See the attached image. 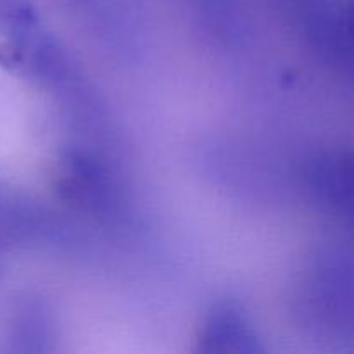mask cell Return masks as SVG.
<instances>
[{
  "label": "cell",
  "instance_id": "obj_1",
  "mask_svg": "<svg viewBox=\"0 0 354 354\" xmlns=\"http://www.w3.org/2000/svg\"><path fill=\"white\" fill-rule=\"evenodd\" d=\"M0 68L41 83L66 75V55L31 0H0Z\"/></svg>",
  "mask_w": 354,
  "mask_h": 354
},
{
  "label": "cell",
  "instance_id": "obj_2",
  "mask_svg": "<svg viewBox=\"0 0 354 354\" xmlns=\"http://www.w3.org/2000/svg\"><path fill=\"white\" fill-rule=\"evenodd\" d=\"M57 192L78 209L107 214L118 206V187L106 166L85 152H69L59 165Z\"/></svg>",
  "mask_w": 354,
  "mask_h": 354
},
{
  "label": "cell",
  "instance_id": "obj_3",
  "mask_svg": "<svg viewBox=\"0 0 354 354\" xmlns=\"http://www.w3.org/2000/svg\"><path fill=\"white\" fill-rule=\"evenodd\" d=\"M197 353L206 354H258L261 339L249 324L241 308L220 303L211 308L197 334Z\"/></svg>",
  "mask_w": 354,
  "mask_h": 354
},
{
  "label": "cell",
  "instance_id": "obj_4",
  "mask_svg": "<svg viewBox=\"0 0 354 354\" xmlns=\"http://www.w3.org/2000/svg\"><path fill=\"white\" fill-rule=\"evenodd\" d=\"M353 154L351 151H327L315 156L308 168L310 189L318 203L339 214L353 211Z\"/></svg>",
  "mask_w": 354,
  "mask_h": 354
},
{
  "label": "cell",
  "instance_id": "obj_5",
  "mask_svg": "<svg viewBox=\"0 0 354 354\" xmlns=\"http://www.w3.org/2000/svg\"><path fill=\"white\" fill-rule=\"evenodd\" d=\"M204 17L216 26L218 23L230 24L234 12V0H190Z\"/></svg>",
  "mask_w": 354,
  "mask_h": 354
},
{
  "label": "cell",
  "instance_id": "obj_6",
  "mask_svg": "<svg viewBox=\"0 0 354 354\" xmlns=\"http://www.w3.org/2000/svg\"><path fill=\"white\" fill-rule=\"evenodd\" d=\"M78 2H83V0H78Z\"/></svg>",
  "mask_w": 354,
  "mask_h": 354
}]
</instances>
